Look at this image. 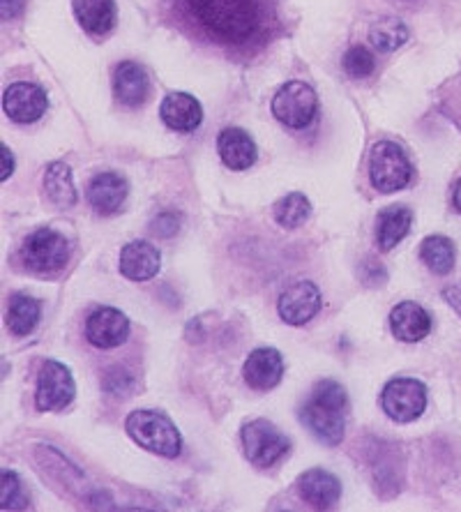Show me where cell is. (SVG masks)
Segmentation results:
<instances>
[{"label": "cell", "instance_id": "1", "mask_svg": "<svg viewBox=\"0 0 461 512\" xmlns=\"http://www.w3.org/2000/svg\"><path fill=\"white\" fill-rule=\"evenodd\" d=\"M178 7L196 33L233 49L266 40L272 21L268 0H178Z\"/></svg>", "mask_w": 461, "mask_h": 512}, {"label": "cell", "instance_id": "2", "mask_svg": "<svg viewBox=\"0 0 461 512\" xmlns=\"http://www.w3.org/2000/svg\"><path fill=\"white\" fill-rule=\"evenodd\" d=\"M346 393L337 381H321L302 406V423L326 446H339L344 439Z\"/></svg>", "mask_w": 461, "mask_h": 512}, {"label": "cell", "instance_id": "3", "mask_svg": "<svg viewBox=\"0 0 461 512\" xmlns=\"http://www.w3.org/2000/svg\"><path fill=\"white\" fill-rule=\"evenodd\" d=\"M125 429L134 443H139L143 450L155 453L166 459L180 455L183 439L176 425L160 411H134L125 420Z\"/></svg>", "mask_w": 461, "mask_h": 512}, {"label": "cell", "instance_id": "4", "mask_svg": "<svg viewBox=\"0 0 461 512\" xmlns=\"http://www.w3.org/2000/svg\"><path fill=\"white\" fill-rule=\"evenodd\" d=\"M411 162L402 148L392 141L376 143L369 157V180L374 190L383 194H392L404 190L411 183Z\"/></svg>", "mask_w": 461, "mask_h": 512}, {"label": "cell", "instance_id": "5", "mask_svg": "<svg viewBox=\"0 0 461 512\" xmlns=\"http://www.w3.org/2000/svg\"><path fill=\"white\" fill-rule=\"evenodd\" d=\"M21 259L35 273H56L70 261V240L56 229H37L21 245Z\"/></svg>", "mask_w": 461, "mask_h": 512}, {"label": "cell", "instance_id": "6", "mask_svg": "<svg viewBox=\"0 0 461 512\" xmlns=\"http://www.w3.org/2000/svg\"><path fill=\"white\" fill-rule=\"evenodd\" d=\"M316 109H319V97L302 81H289L279 88L275 100H272V116L291 130H302L312 123Z\"/></svg>", "mask_w": 461, "mask_h": 512}, {"label": "cell", "instance_id": "7", "mask_svg": "<svg viewBox=\"0 0 461 512\" xmlns=\"http://www.w3.org/2000/svg\"><path fill=\"white\" fill-rule=\"evenodd\" d=\"M243 448L249 464L268 469L289 453V439L268 420H252L243 427Z\"/></svg>", "mask_w": 461, "mask_h": 512}, {"label": "cell", "instance_id": "8", "mask_svg": "<svg viewBox=\"0 0 461 512\" xmlns=\"http://www.w3.org/2000/svg\"><path fill=\"white\" fill-rule=\"evenodd\" d=\"M381 404L395 423H413L427 409V388L415 379H392L383 388Z\"/></svg>", "mask_w": 461, "mask_h": 512}, {"label": "cell", "instance_id": "9", "mask_svg": "<svg viewBox=\"0 0 461 512\" xmlns=\"http://www.w3.org/2000/svg\"><path fill=\"white\" fill-rule=\"evenodd\" d=\"M77 386L70 370L56 360H47L42 365L40 376H37V393L35 404L40 411H60L74 399Z\"/></svg>", "mask_w": 461, "mask_h": 512}, {"label": "cell", "instance_id": "10", "mask_svg": "<svg viewBox=\"0 0 461 512\" xmlns=\"http://www.w3.org/2000/svg\"><path fill=\"white\" fill-rule=\"evenodd\" d=\"M321 310V291L312 282H296L279 296L277 312L289 326H305Z\"/></svg>", "mask_w": 461, "mask_h": 512}, {"label": "cell", "instance_id": "11", "mask_svg": "<svg viewBox=\"0 0 461 512\" xmlns=\"http://www.w3.org/2000/svg\"><path fill=\"white\" fill-rule=\"evenodd\" d=\"M49 107L47 93L35 84H12L5 90L3 109L14 123H35Z\"/></svg>", "mask_w": 461, "mask_h": 512}, {"label": "cell", "instance_id": "12", "mask_svg": "<svg viewBox=\"0 0 461 512\" xmlns=\"http://www.w3.org/2000/svg\"><path fill=\"white\" fill-rule=\"evenodd\" d=\"M130 335V321L113 307H102L88 316L86 337L97 349H116Z\"/></svg>", "mask_w": 461, "mask_h": 512}, {"label": "cell", "instance_id": "13", "mask_svg": "<svg viewBox=\"0 0 461 512\" xmlns=\"http://www.w3.org/2000/svg\"><path fill=\"white\" fill-rule=\"evenodd\" d=\"M390 330L399 342H422L432 333V316L418 303H399L390 312Z\"/></svg>", "mask_w": 461, "mask_h": 512}, {"label": "cell", "instance_id": "14", "mask_svg": "<svg viewBox=\"0 0 461 512\" xmlns=\"http://www.w3.org/2000/svg\"><path fill=\"white\" fill-rule=\"evenodd\" d=\"M162 256L148 240H134L120 252V273L132 282H146L160 273Z\"/></svg>", "mask_w": 461, "mask_h": 512}, {"label": "cell", "instance_id": "15", "mask_svg": "<svg viewBox=\"0 0 461 512\" xmlns=\"http://www.w3.org/2000/svg\"><path fill=\"white\" fill-rule=\"evenodd\" d=\"M245 381L254 390H272L284 376V360L275 349H256L243 367Z\"/></svg>", "mask_w": 461, "mask_h": 512}, {"label": "cell", "instance_id": "16", "mask_svg": "<svg viewBox=\"0 0 461 512\" xmlns=\"http://www.w3.org/2000/svg\"><path fill=\"white\" fill-rule=\"evenodd\" d=\"M127 180L118 173H97L88 185V201L100 215H113L127 199Z\"/></svg>", "mask_w": 461, "mask_h": 512}, {"label": "cell", "instance_id": "17", "mask_svg": "<svg viewBox=\"0 0 461 512\" xmlns=\"http://www.w3.org/2000/svg\"><path fill=\"white\" fill-rule=\"evenodd\" d=\"M298 487L302 499L316 510L332 508L339 501V496H342V485H339V480L323 469H312L302 473Z\"/></svg>", "mask_w": 461, "mask_h": 512}, {"label": "cell", "instance_id": "18", "mask_svg": "<svg viewBox=\"0 0 461 512\" xmlns=\"http://www.w3.org/2000/svg\"><path fill=\"white\" fill-rule=\"evenodd\" d=\"M113 93L125 107H141L150 93L148 74L136 63H120L113 74Z\"/></svg>", "mask_w": 461, "mask_h": 512}, {"label": "cell", "instance_id": "19", "mask_svg": "<svg viewBox=\"0 0 461 512\" xmlns=\"http://www.w3.org/2000/svg\"><path fill=\"white\" fill-rule=\"evenodd\" d=\"M160 116L171 130L194 132L203 120V109L196 97L187 93H171L169 97H164Z\"/></svg>", "mask_w": 461, "mask_h": 512}, {"label": "cell", "instance_id": "20", "mask_svg": "<svg viewBox=\"0 0 461 512\" xmlns=\"http://www.w3.org/2000/svg\"><path fill=\"white\" fill-rule=\"evenodd\" d=\"M217 148L222 162L233 171H245L256 162V143L245 130H238V127H229V130L219 134Z\"/></svg>", "mask_w": 461, "mask_h": 512}, {"label": "cell", "instance_id": "21", "mask_svg": "<svg viewBox=\"0 0 461 512\" xmlns=\"http://www.w3.org/2000/svg\"><path fill=\"white\" fill-rule=\"evenodd\" d=\"M413 222V213L404 206H390L381 210L379 222H376V243L383 252H390L392 247L402 243L408 236Z\"/></svg>", "mask_w": 461, "mask_h": 512}, {"label": "cell", "instance_id": "22", "mask_svg": "<svg viewBox=\"0 0 461 512\" xmlns=\"http://www.w3.org/2000/svg\"><path fill=\"white\" fill-rule=\"evenodd\" d=\"M74 14L83 30L102 37L116 24V3L113 0H74Z\"/></svg>", "mask_w": 461, "mask_h": 512}, {"label": "cell", "instance_id": "23", "mask_svg": "<svg viewBox=\"0 0 461 512\" xmlns=\"http://www.w3.org/2000/svg\"><path fill=\"white\" fill-rule=\"evenodd\" d=\"M40 314V303H37L35 298L19 293V296H14L10 300V307H7V328H10V333L17 337L30 335L37 323H40Z\"/></svg>", "mask_w": 461, "mask_h": 512}, {"label": "cell", "instance_id": "24", "mask_svg": "<svg viewBox=\"0 0 461 512\" xmlns=\"http://www.w3.org/2000/svg\"><path fill=\"white\" fill-rule=\"evenodd\" d=\"M44 190L58 208H72L77 203V190L72 183V171L63 162H54L44 173Z\"/></svg>", "mask_w": 461, "mask_h": 512}, {"label": "cell", "instance_id": "25", "mask_svg": "<svg viewBox=\"0 0 461 512\" xmlns=\"http://www.w3.org/2000/svg\"><path fill=\"white\" fill-rule=\"evenodd\" d=\"M420 259L436 275H448L455 268V245L445 236H429L420 245Z\"/></svg>", "mask_w": 461, "mask_h": 512}, {"label": "cell", "instance_id": "26", "mask_svg": "<svg viewBox=\"0 0 461 512\" xmlns=\"http://www.w3.org/2000/svg\"><path fill=\"white\" fill-rule=\"evenodd\" d=\"M309 213H312V203H309L305 194L300 192L286 194L284 199H279L275 203V220L279 227L298 229L300 224L307 220Z\"/></svg>", "mask_w": 461, "mask_h": 512}, {"label": "cell", "instance_id": "27", "mask_svg": "<svg viewBox=\"0 0 461 512\" xmlns=\"http://www.w3.org/2000/svg\"><path fill=\"white\" fill-rule=\"evenodd\" d=\"M369 40L379 51H395L408 40V28L399 19H381L369 30Z\"/></svg>", "mask_w": 461, "mask_h": 512}, {"label": "cell", "instance_id": "28", "mask_svg": "<svg viewBox=\"0 0 461 512\" xmlns=\"http://www.w3.org/2000/svg\"><path fill=\"white\" fill-rule=\"evenodd\" d=\"M344 70L351 79H367L376 70V60L372 51L365 47H351L344 56Z\"/></svg>", "mask_w": 461, "mask_h": 512}, {"label": "cell", "instance_id": "29", "mask_svg": "<svg viewBox=\"0 0 461 512\" xmlns=\"http://www.w3.org/2000/svg\"><path fill=\"white\" fill-rule=\"evenodd\" d=\"M0 503L3 510H24L28 508V499L21 492V483L17 473L3 471V485H0Z\"/></svg>", "mask_w": 461, "mask_h": 512}, {"label": "cell", "instance_id": "30", "mask_svg": "<svg viewBox=\"0 0 461 512\" xmlns=\"http://www.w3.org/2000/svg\"><path fill=\"white\" fill-rule=\"evenodd\" d=\"M445 109H448L450 118L461 127V77H457L450 84V95L443 97Z\"/></svg>", "mask_w": 461, "mask_h": 512}, {"label": "cell", "instance_id": "31", "mask_svg": "<svg viewBox=\"0 0 461 512\" xmlns=\"http://www.w3.org/2000/svg\"><path fill=\"white\" fill-rule=\"evenodd\" d=\"M153 231L157 233V236H164V238L173 236V233L178 231V220H176V215L166 213V215H160V217H157V220L153 222Z\"/></svg>", "mask_w": 461, "mask_h": 512}, {"label": "cell", "instance_id": "32", "mask_svg": "<svg viewBox=\"0 0 461 512\" xmlns=\"http://www.w3.org/2000/svg\"><path fill=\"white\" fill-rule=\"evenodd\" d=\"M28 0H0V10H3V19H17L21 17V12L26 10Z\"/></svg>", "mask_w": 461, "mask_h": 512}, {"label": "cell", "instance_id": "33", "mask_svg": "<svg viewBox=\"0 0 461 512\" xmlns=\"http://www.w3.org/2000/svg\"><path fill=\"white\" fill-rule=\"evenodd\" d=\"M443 298L448 300V305L461 316V282L450 284L443 289Z\"/></svg>", "mask_w": 461, "mask_h": 512}, {"label": "cell", "instance_id": "34", "mask_svg": "<svg viewBox=\"0 0 461 512\" xmlns=\"http://www.w3.org/2000/svg\"><path fill=\"white\" fill-rule=\"evenodd\" d=\"M12 171H14V157L10 153V148L3 146V173H0V178L7 180L12 176Z\"/></svg>", "mask_w": 461, "mask_h": 512}, {"label": "cell", "instance_id": "35", "mask_svg": "<svg viewBox=\"0 0 461 512\" xmlns=\"http://www.w3.org/2000/svg\"><path fill=\"white\" fill-rule=\"evenodd\" d=\"M455 208L461 213V178H459V183L455 185Z\"/></svg>", "mask_w": 461, "mask_h": 512}]
</instances>
